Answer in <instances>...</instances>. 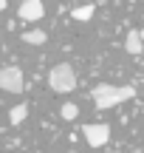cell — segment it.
Listing matches in <instances>:
<instances>
[{"mask_svg": "<svg viewBox=\"0 0 144 153\" xmlns=\"http://www.w3.org/2000/svg\"><path fill=\"white\" fill-rule=\"evenodd\" d=\"M26 116H28V105H14L9 114V125H23Z\"/></svg>", "mask_w": 144, "mask_h": 153, "instance_id": "cell-8", "label": "cell"}, {"mask_svg": "<svg viewBox=\"0 0 144 153\" xmlns=\"http://www.w3.org/2000/svg\"><path fill=\"white\" fill-rule=\"evenodd\" d=\"M113 3H119V0H113Z\"/></svg>", "mask_w": 144, "mask_h": 153, "instance_id": "cell-12", "label": "cell"}, {"mask_svg": "<svg viewBox=\"0 0 144 153\" xmlns=\"http://www.w3.org/2000/svg\"><path fill=\"white\" fill-rule=\"evenodd\" d=\"M45 40H48V34L40 31V28H31V31L23 34V43H28V45H43Z\"/></svg>", "mask_w": 144, "mask_h": 153, "instance_id": "cell-7", "label": "cell"}, {"mask_svg": "<svg viewBox=\"0 0 144 153\" xmlns=\"http://www.w3.org/2000/svg\"><path fill=\"white\" fill-rule=\"evenodd\" d=\"M124 48H127V54H141L144 51V43H141V31H127V40H124Z\"/></svg>", "mask_w": 144, "mask_h": 153, "instance_id": "cell-6", "label": "cell"}, {"mask_svg": "<svg viewBox=\"0 0 144 153\" xmlns=\"http://www.w3.org/2000/svg\"><path fill=\"white\" fill-rule=\"evenodd\" d=\"M3 9H6V0H0V11H3Z\"/></svg>", "mask_w": 144, "mask_h": 153, "instance_id": "cell-11", "label": "cell"}, {"mask_svg": "<svg viewBox=\"0 0 144 153\" xmlns=\"http://www.w3.org/2000/svg\"><path fill=\"white\" fill-rule=\"evenodd\" d=\"M136 97V88L133 85H110V82H99V85L90 91V99L99 111H107V108H116L119 102H127V99Z\"/></svg>", "mask_w": 144, "mask_h": 153, "instance_id": "cell-1", "label": "cell"}, {"mask_svg": "<svg viewBox=\"0 0 144 153\" xmlns=\"http://www.w3.org/2000/svg\"><path fill=\"white\" fill-rule=\"evenodd\" d=\"M48 85L54 94H71L76 88V71L71 62H60L48 71Z\"/></svg>", "mask_w": 144, "mask_h": 153, "instance_id": "cell-2", "label": "cell"}, {"mask_svg": "<svg viewBox=\"0 0 144 153\" xmlns=\"http://www.w3.org/2000/svg\"><path fill=\"white\" fill-rule=\"evenodd\" d=\"M23 88H26L23 68H17V65H3V68H0V91L23 94Z\"/></svg>", "mask_w": 144, "mask_h": 153, "instance_id": "cell-3", "label": "cell"}, {"mask_svg": "<svg viewBox=\"0 0 144 153\" xmlns=\"http://www.w3.org/2000/svg\"><path fill=\"white\" fill-rule=\"evenodd\" d=\"M82 136L88 142V148H105L110 142V128L102 125V122H90V125L82 128Z\"/></svg>", "mask_w": 144, "mask_h": 153, "instance_id": "cell-4", "label": "cell"}, {"mask_svg": "<svg viewBox=\"0 0 144 153\" xmlns=\"http://www.w3.org/2000/svg\"><path fill=\"white\" fill-rule=\"evenodd\" d=\"M17 14H20V20H26V23H37L40 17L45 14V6H43V0H23L20 9H17Z\"/></svg>", "mask_w": 144, "mask_h": 153, "instance_id": "cell-5", "label": "cell"}, {"mask_svg": "<svg viewBox=\"0 0 144 153\" xmlns=\"http://www.w3.org/2000/svg\"><path fill=\"white\" fill-rule=\"evenodd\" d=\"M90 17H93V6H79L73 11V20H79V23H88Z\"/></svg>", "mask_w": 144, "mask_h": 153, "instance_id": "cell-10", "label": "cell"}, {"mask_svg": "<svg viewBox=\"0 0 144 153\" xmlns=\"http://www.w3.org/2000/svg\"><path fill=\"white\" fill-rule=\"evenodd\" d=\"M60 116H62V119H65V122H73V119H76V116H79V108H76V105H73V102H65V105H62V108H60Z\"/></svg>", "mask_w": 144, "mask_h": 153, "instance_id": "cell-9", "label": "cell"}]
</instances>
